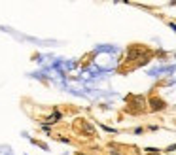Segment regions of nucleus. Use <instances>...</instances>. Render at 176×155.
Wrapping results in <instances>:
<instances>
[{"mask_svg":"<svg viewBox=\"0 0 176 155\" xmlns=\"http://www.w3.org/2000/svg\"><path fill=\"white\" fill-rule=\"evenodd\" d=\"M152 155H161V153H152Z\"/></svg>","mask_w":176,"mask_h":155,"instance_id":"obj_8","label":"nucleus"},{"mask_svg":"<svg viewBox=\"0 0 176 155\" xmlns=\"http://www.w3.org/2000/svg\"><path fill=\"white\" fill-rule=\"evenodd\" d=\"M59 119H61V114H59V112H55L53 115H49V117H47V121H49V123H55V121H59Z\"/></svg>","mask_w":176,"mask_h":155,"instance_id":"obj_4","label":"nucleus"},{"mask_svg":"<svg viewBox=\"0 0 176 155\" xmlns=\"http://www.w3.org/2000/svg\"><path fill=\"white\" fill-rule=\"evenodd\" d=\"M125 112L131 115H138V114H144L148 110V104H146V98L142 95H127L125 96Z\"/></svg>","mask_w":176,"mask_h":155,"instance_id":"obj_1","label":"nucleus"},{"mask_svg":"<svg viewBox=\"0 0 176 155\" xmlns=\"http://www.w3.org/2000/svg\"><path fill=\"white\" fill-rule=\"evenodd\" d=\"M167 151H169V153H172V151H176V144H172V146H169V148H167Z\"/></svg>","mask_w":176,"mask_h":155,"instance_id":"obj_5","label":"nucleus"},{"mask_svg":"<svg viewBox=\"0 0 176 155\" xmlns=\"http://www.w3.org/2000/svg\"><path fill=\"white\" fill-rule=\"evenodd\" d=\"M74 129H76L78 132H81V134H87V136H95V129H93V125L87 123L85 119H76V123H74Z\"/></svg>","mask_w":176,"mask_h":155,"instance_id":"obj_2","label":"nucleus"},{"mask_svg":"<svg viewBox=\"0 0 176 155\" xmlns=\"http://www.w3.org/2000/svg\"><path fill=\"white\" fill-rule=\"evenodd\" d=\"M171 28H172V30L176 32V25H174V23H171Z\"/></svg>","mask_w":176,"mask_h":155,"instance_id":"obj_6","label":"nucleus"},{"mask_svg":"<svg viewBox=\"0 0 176 155\" xmlns=\"http://www.w3.org/2000/svg\"><path fill=\"white\" fill-rule=\"evenodd\" d=\"M167 108V102L163 100V98H159V96H150L148 100V110L150 112H161V110Z\"/></svg>","mask_w":176,"mask_h":155,"instance_id":"obj_3","label":"nucleus"},{"mask_svg":"<svg viewBox=\"0 0 176 155\" xmlns=\"http://www.w3.org/2000/svg\"><path fill=\"white\" fill-rule=\"evenodd\" d=\"M76 155H87V153H80V151H78V153H76Z\"/></svg>","mask_w":176,"mask_h":155,"instance_id":"obj_7","label":"nucleus"}]
</instances>
